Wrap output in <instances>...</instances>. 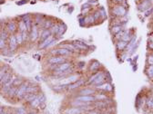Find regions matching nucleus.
Masks as SVG:
<instances>
[{
	"label": "nucleus",
	"instance_id": "f257e3e1",
	"mask_svg": "<svg viewBox=\"0 0 153 114\" xmlns=\"http://www.w3.org/2000/svg\"><path fill=\"white\" fill-rule=\"evenodd\" d=\"M80 79V75L79 74H72V75H68V77L63 78L62 81H60V85H69L71 83L76 82V81H78Z\"/></svg>",
	"mask_w": 153,
	"mask_h": 114
},
{
	"label": "nucleus",
	"instance_id": "f03ea898",
	"mask_svg": "<svg viewBox=\"0 0 153 114\" xmlns=\"http://www.w3.org/2000/svg\"><path fill=\"white\" fill-rule=\"evenodd\" d=\"M27 87H28V83H27V82H23L20 86L17 87V92H16V96H15V97L18 98V99L23 98V96H24V95L26 94V92Z\"/></svg>",
	"mask_w": 153,
	"mask_h": 114
},
{
	"label": "nucleus",
	"instance_id": "7ed1b4c3",
	"mask_svg": "<svg viewBox=\"0 0 153 114\" xmlns=\"http://www.w3.org/2000/svg\"><path fill=\"white\" fill-rule=\"evenodd\" d=\"M50 53H51V54L58 55V56H68L72 53L70 51H68V49H65V48H63V47H59V48H57V49H54V50L51 51Z\"/></svg>",
	"mask_w": 153,
	"mask_h": 114
},
{
	"label": "nucleus",
	"instance_id": "20e7f679",
	"mask_svg": "<svg viewBox=\"0 0 153 114\" xmlns=\"http://www.w3.org/2000/svg\"><path fill=\"white\" fill-rule=\"evenodd\" d=\"M69 67H71V64H70V63L65 62V63H63V64H59V65H57V68H55L54 73L56 75H57V76H58L60 73H62L63 72H65L66 70H68Z\"/></svg>",
	"mask_w": 153,
	"mask_h": 114
},
{
	"label": "nucleus",
	"instance_id": "39448f33",
	"mask_svg": "<svg viewBox=\"0 0 153 114\" xmlns=\"http://www.w3.org/2000/svg\"><path fill=\"white\" fill-rule=\"evenodd\" d=\"M111 12H112V15H114V16L121 17V16H124L125 15H126L127 10H126V8H125L124 6H115V7H113V9L111 10Z\"/></svg>",
	"mask_w": 153,
	"mask_h": 114
},
{
	"label": "nucleus",
	"instance_id": "423d86ee",
	"mask_svg": "<svg viewBox=\"0 0 153 114\" xmlns=\"http://www.w3.org/2000/svg\"><path fill=\"white\" fill-rule=\"evenodd\" d=\"M74 100H79V101H83V102H87V103H92L96 101L95 96L94 95H88V96H84V95H78L76 96Z\"/></svg>",
	"mask_w": 153,
	"mask_h": 114
},
{
	"label": "nucleus",
	"instance_id": "0eeeda50",
	"mask_svg": "<svg viewBox=\"0 0 153 114\" xmlns=\"http://www.w3.org/2000/svg\"><path fill=\"white\" fill-rule=\"evenodd\" d=\"M67 61L65 57L63 56H53L48 60V63L51 64H55V65H59Z\"/></svg>",
	"mask_w": 153,
	"mask_h": 114
},
{
	"label": "nucleus",
	"instance_id": "6e6552de",
	"mask_svg": "<svg viewBox=\"0 0 153 114\" xmlns=\"http://www.w3.org/2000/svg\"><path fill=\"white\" fill-rule=\"evenodd\" d=\"M85 111L77 107H71V108L66 109L64 111V114H83Z\"/></svg>",
	"mask_w": 153,
	"mask_h": 114
},
{
	"label": "nucleus",
	"instance_id": "1a4fd4ad",
	"mask_svg": "<svg viewBox=\"0 0 153 114\" xmlns=\"http://www.w3.org/2000/svg\"><path fill=\"white\" fill-rule=\"evenodd\" d=\"M95 89L100 90V91H103V92H111L112 91V86L108 82H103V83L99 84V85L95 86Z\"/></svg>",
	"mask_w": 153,
	"mask_h": 114
},
{
	"label": "nucleus",
	"instance_id": "9d476101",
	"mask_svg": "<svg viewBox=\"0 0 153 114\" xmlns=\"http://www.w3.org/2000/svg\"><path fill=\"white\" fill-rule=\"evenodd\" d=\"M15 77H12L10 80H9L6 83H5L2 86V90H1V92L3 93V94H6L7 93V92L9 91V89L11 88L12 86H13V82H14V81H15Z\"/></svg>",
	"mask_w": 153,
	"mask_h": 114
},
{
	"label": "nucleus",
	"instance_id": "9b49d317",
	"mask_svg": "<svg viewBox=\"0 0 153 114\" xmlns=\"http://www.w3.org/2000/svg\"><path fill=\"white\" fill-rule=\"evenodd\" d=\"M9 51L10 52H13L17 49V39H16V35H11L9 36Z\"/></svg>",
	"mask_w": 153,
	"mask_h": 114
},
{
	"label": "nucleus",
	"instance_id": "f8f14e48",
	"mask_svg": "<svg viewBox=\"0 0 153 114\" xmlns=\"http://www.w3.org/2000/svg\"><path fill=\"white\" fill-rule=\"evenodd\" d=\"M95 93H96V89L94 88H84L78 92V95H84V96L94 95Z\"/></svg>",
	"mask_w": 153,
	"mask_h": 114
},
{
	"label": "nucleus",
	"instance_id": "ddd939ff",
	"mask_svg": "<svg viewBox=\"0 0 153 114\" xmlns=\"http://www.w3.org/2000/svg\"><path fill=\"white\" fill-rule=\"evenodd\" d=\"M38 29L36 25L34 26H32V29L30 31V34H29V37H30V40H31L32 42H34L38 38Z\"/></svg>",
	"mask_w": 153,
	"mask_h": 114
},
{
	"label": "nucleus",
	"instance_id": "4468645a",
	"mask_svg": "<svg viewBox=\"0 0 153 114\" xmlns=\"http://www.w3.org/2000/svg\"><path fill=\"white\" fill-rule=\"evenodd\" d=\"M54 40V37H53V35L51 34L50 36H48L47 39H45L44 41H42V43L39 45V49H44V48H48V45H50L51 43H52V41Z\"/></svg>",
	"mask_w": 153,
	"mask_h": 114
},
{
	"label": "nucleus",
	"instance_id": "2eb2a0df",
	"mask_svg": "<svg viewBox=\"0 0 153 114\" xmlns=\"http://www.w3.org/2000/svg\"><path fill=\"white\" fill-rule=\"evenodd\" d=\"M84 80L83 79H79L78 81H76V82H74V83H71V84H69V85H68V88L69 91H72V90H75V89H76V88H78V87H80L82 84H84Z\"/></svg>",
	"mask_w": 153,
	"mask_h": 114
},
{
	"label": "nucleus",
	"instance_id": "dca6fc26",
	"mask_svg": "<svg viewBox=\"0 0 153 114\" xmlns=\"http://www.w3.org/2000/svg\"><path fill=\"white\" fill-rule=\"evenodd\" d=\"M103 82H105V76H104V73L101 72V73L97 77V79L95 80V81L92 82V85H95V86H97V85H99V84L103 83Z\"/></svg>",
	"mask_w": 153,
	"mask_h": 114
},
{
	"label": "nucleus",
	"instance_id": "f3484780",
	"mask_svg": "<svg viewBox=\"0 0 153 114\" xmlns=\"http://www.w3.org/2000/svg\"><path fill=\"white\" fill-rule=\"evenodd\" d=\"M135 44H136V37H133L132 39L129 41V44L127 45L126 47V50H127V53H130L133 50H135Z\"/></svg>",
	"mask_w": 153,
	"mask_h": 114
},
{
	"label": "nucleus",
	"instance_id": "a211bd4d",
	"mask_svg": "<svg viewBox=\"0 0 153 114\" xmlns=\"http://www.w3.org/2000/svg\"><path fill=\"white\" fill-rule=\"evenodd\" d=\"M73 45L76 48V50L78 51V50H88V45H86L84 43H81V42H74L73 43Z\"/></svg>",
	"mask_w": 153,
	"mask_h": 114
},
{
	"label": "nucleus",
	"instance_id": "6ab92c4d",
	"mask_svg": "<svg viewBox=\"0 0 153 114\" xmlns=\"http://www.w3.org/2000/svg\"><path fill=\"white\" fill-rule=\"evenodd\" d=\"M11 78H12V73L11 72H7L6 74L3 76V78L1 79V81H0V85H2V86H3L4 84L6 83V82H7V81H8Z\"/></svg>",
	"mask_w": 153,
	"mask_h": 114
},
{
	"label": "nucleus",
	"instance_id": "aec40b11",
	"mask_svg": "<svg viewBox=\"0 0 153 114\" xmlns=\"http://www.w3.org/2000/svg\"><path fill=\"white\" fill-rule=\"evenodd\" d=\"M60 47H63L65 48V49H68V51H70L71 53H75L76 52V48L74 46L73 44H64V45H60Z\"/></svg>",
	"mask_w": 153,
	"mask_h": 114
},
{
	"label": "nucleus",
	"instance_id": "412c9836",
	"mask_svg": "<svg viewBox=\"0 0 153 114\" xmlns=\"http://www.w3.org/2000/svg\"><path fill=\"white\" fill-rule=\"evenodd\" d=\"M6 28H7V32L10 33H14L17 31V25H16V24L14 22H9L7 24Z\"/></svg>",
	"mask_w": 153,
	"mask_h": 114
},
{
	"label": "nucleus",
	"instance_id": "4be33fe9",
	"mask_svg": "<svg viewBox=\"0 0 153 114\" xmlns=\"http://www.w3.org/2000/svg\"><path fill=\"white\" fill-rule=\"evenodd\" d=\"M128 45V43L127 42H124V41H122V40H119V42L117 43V48H118V50L119 51H122L126 49Z\"/></svg>",
	"mask_w": 153,
	"mask_h": 114
},
{
	"label": "nucleus",
	"instance_id": "5701e85b",
	"mask_svg": "<svg viewBox=\"0 0 153 114\" xmlns=\"http://www.w3.org/2000/svg\"><path fill=\"white\" fill-rule=\"evenodd\" d=\"M51 35V32L49 29H45V30L43 31L42 33H41V35H40V41H44L45 39H47L48 36Z\"/></svg>",
	"mask_w": 153,
	"mask_h": 114
},
{
	"label": "nucleus",
	"instance_id": "b1692460",
	"mask_svg": "<svg viewBox=\"0 0 153 114\" xmlns=\"http://www.w3.org/2000/svg\"><path fill=\"white\" fill-rule=\"evenodd\" d=\"M150 6V1H147V0H146V1H143L140 5H139V10H141V11H144V10L149 8Z\"/></svg>",
	"mask_w": 153,
	"mask_h": 114
},
{
	"label": "nucleus",
	"instance_id": "393cba45",
	"mask_svg": "<svg viewBox=\"0 0 153 114\" xmlns=\"http://www.w3.org/2000/svg\"><path fill=\"white\" fill-rule=\"evenodd\" d=\"M17 87L16 86H12L10 89H9V91L7 92V93H6V96L8 98H13L16 96V92H17Z\"/></svg>",
	"mask_w": 153,
	"mask_h": 114
},
{
	"label": "nucleus",
	"instance_id": "a878e982",
	"mask_svg": "<svg viewBox=\"0 0 153 114\" xmlns=\"http://www.w3.org/2000/svg\"><path fill=\"white\" fill-rule=\"evenodd\" d=\"M120 40L124 41V42H127V43L129 42V41L131 40V36H130V34H129V32H128V31L124 32V33H123V35H122L121 39Z\"/></svg>",
	"mask_w": 153,
	"mask_h": 114
},
{
	"label": "nucleus",
	"instance_id": "bb28decb",
	"mask_svg": "<svg viewBox=\"0 0 153 114\" xmlns=\"http://www.w3.org/2000/svg\"><path fill=\"white\" fill-rule=\"evenodd\" d=\"M120 31H122V26L120 25H115L111 28V33H113V34H117Z\"/></svg>",
	"mask_w": 153,
	"mask_h": 114
},
{
	"label": "nucleus",
	"instance_id": "cd10ccee",
	"mask_svg": "<svg viewBox=\"0 0 153 114\" xmlns=\"http://www.w3.org/2000/svg\"><path fill=\"white\" fill-rule=\"evenodd\" d=\"M99 66H100V64H99V62L94 61L93 63H92V64L90 65L89 70H90V72H96L97 70L99 68Z\"/></svg>",
	"mask_w": 153,
	"mask_h": 114
},
{
	"label": "nucleus",
	"instance_id": "c85d7f7f",
	"mask_svg": "<svg viewBox=\"0 0 153 114\" xmlns=\"http://www.w3.org/2000/svg\"><path fill=\"white\" fill-rule=\"evenodd\" d=\"M39 104H40V101H39V99H38V95H37V97L34 100H32L31 102H29V105L31 106L32 108H37V107H39Z\"/></svg>",
	"mask_w": 153,
	"mask_h": 114
},
{
	"label": "nucleus",
	"instance_id": "c756f323",
	"mask_svg": "<svg viewBox=\"0 0 153 114\" xmlns=\"http://www.w3.org/2000/svg\"><path fill=\"white\" fill-rule=\"evenodd\" d=\"M18 28H19V31L22 33V32H26L27 31V28H26V23L24 21H20L19 24H18Z\"/></svg>",
	"mask_w": 153,
	"mask_h": 114
},
{
	"label": "nucleus",
	"instance_id": "7c9ffc66",
	"mask_svg": "<svg viewBox=\"0 0 153 114\" xmlns=\"http://www.w3.org/2000/svg\"><path fill=\"white\" fill-rule=\"evenodd\" d=\"M50 32L51 33H53V34H57V33H58V30H59V25H53L52 26L50 27Z\"/></svg>",
	"mask_w": 153,
	"mask_h": 114
},
{
	"label": "nucleus",
	"instance_id": "2f4dec72",
	"mask_svg": "<svg viewBox=\"0 0 153 114\" xmlns=\"http://www.w3.org/2000/svg\"><path fill=\"white\" fill-rule=\"evenodd\" d=\"M37 91H38V88L37 86H29L28 85L26 93H37Z\"/></svg>",
	"mask_w": 153,
	"mask_h": 114
},
{
	"label": "nucleus",
	"instance_id": "473e14b6",
	"mask_svg": "<svg viewBox=\"0 0 153 114\" xmlns=\"http://www.w3.org/2000/svg\"><path fill=\"white\" fill-rule=\"evenodd\" d=\"M95 99H96V101L99 100V101H105L106 99H107V96L105 94H96L95 95Z\"/></svg>",
	"mask_w": 153,
	"mask_h": 114
},
{
	"label": "nucleus",
	"instance_id": "72a5a7b5",
	"mask_svg": "<svg viewBox=\"0 0 153 114\" xmlns=\"http://www.w3.org/2000/svg\"><path fill=\"white\" fill-rule=\"evenodd\" d=\"M100 73H101V72H98L97 73H95L94 75H92L90 78L88 79V83H92V82H93V81H95V80H96L97 77H98V76H99V75L100 74Z\"/></svg>",
	"mask_w": 153,
	"mask_h": 114
},
{
	"label": "nucleus",
	"instance_id": "f704fd0d",
	"mask_svg": "<svg viewBox=\"0 0 153 114\" xmlns=\"http://www.w3.org/2000/svg\"><path fill=\"white\" fill-rule=\"evenodd\" d=\"M66 31V25H59V30H58V33H57V35L61 36V34L64 33V32Z\"/></svg>",
	"mask_w": 153,
	"mask_h": 114
},
{
	"label": "nucleus",
	"instance_id": "c9c22d12",
	"mask_svg": "<svg viewBox=\"0 0 153 114\" xmlns=\"http://www.w3.org/2000/svg\"><path fill=\"white\" fill-rule=\"evenodd\" d=\"M84 19H85V24H92V23H94V21H95L93 16H88L85 17Z\"/></svg>",
	"mask_w": 153,
	"mask_h": 114
},
{
	"label": "nucleus",
	"instance_id": "e433bc0d",
	"mask_svg": "<svg viewBox=\"0 0 153 114\" xmlns=\"http://www.w3.org/2000/svg\"><path fill=\"white\" fill-rule=\"evenodd\" d=\"M16 39H17V45H21V44H23V42H24V41H23V38H22V35H21V33L16 34Z\"/></svg>",
	"mask_w": 153,
	"mask_h": 114
},
{
	"label": "nucleus",
	"instance_id": "4c0bfd02",
	"mask_svg": "<svg viewBox=\"0 0 153 114\" xmlns=\"http://www.w3.org/2000/svg\"><path fill=\"white\" fill-rule=\"evenodd\" d=\"M22 83H23V81L21 80V79L16 78V79H15L14 82H13V86L18 87V86H20V85H21Z\"/></svg>",
	"mask_w": 153,
	"mask_h": 114
},
{
	"label": "nucleus",
	"instance_id": "58836bf2",
	"mask_svg": "<svg viewBox=\"0 0 153 114\" xmlns=\"http://www.w3.org/2000/svg\"><path fill=\"white\" fill-rule=\"evenodd\" d=\"M0 38H2L6 41L7 38H9V36L7 35V33H6V31H1V33H0Z\"/></svg>",
	"mask_w": 153,
	"mask_h": 114
},
{
	"label": "nucleus",
	"instance_id": "ea45409f",
	"mask_svg": "<svg viewBox=\"0 0 153 114\" xmlns=\"http://www.w3.org/2000/svg\"><path fill=\"white\" fill-rule=\"evenodd\" d=\"M147 73H148V76L150 77V78H152L153 77V65H150L149 67V69L147 71Z\"/></svg>",
	"mask_w": 153,
	"mask_h": 114
},
{
	"label": "nucleus",
	"instance_id": "a19ab883",
	"mask_svg": "<svg viewBox=\"0 0 153 114\" xmlns=\"http://www.w3.org/2000/svg\"><path fill=\"white\" fill-rule=\"evenodd\" d=\"M17 114H26V109H24V108H17Z\"/></svg>",
	"mask_w": 153,
	"mask_h": 114
},
{
	"label": "nucleus",
	"instance_id": "79ce46f5",
	"mask_svg": "<svg viewBox=\"0 0 153 114\" xmlns=\"http://www.w3.org/2000/svg\"><path fill=\"white\" fill-rule=\"evenodd\" d=\"M52 25H53V24H52L51 21H45V25H44L45 29H48V28H50Z\"/></svg>",
	"mask_w": 153,
	"mask_h": 114
},
{
	"label": "nucleus",
	"instance_id": "37998d69",
	"mask_svg": "<svg viewBox=\"0 0 153 114\" xmlns=\"http://www.w3.org/2000/svg\"><path fill=\"white\" fill-rule=\"evenodd\" d=\"M21 35H22L23 41L25 42L26 40L27 39V37H28V33H27V31H26V32H22V33H21Z\"/></svg>",
	"mask_w": 153,
	"mask_h": 114
},
{
	"label": "nucleus",
	"instance_id": "c03bdc74",
	"mask_svg": "<svg viewBox=\"0 0 153 114\" xmlns=\"http://www.w3.org/2000/svg\"><path fill=\"white\" fill-rule=\"evenodd\" d=\"M5 47H6V41L0 38V49H4Z\"/></svg>",
	"mask_w": 153,
	"mask_h": 114
},
{
	"label": "nucleus",
	"instance_id": "a18cd8bd",
	"mask_svg": "<svg viewBox=\"0 0 153 114\" xmlns=\"http://www.w3.org/2000/svg\"><path fill=\"white\" fill-rule=\"evenodd\" d=\"M38 99H39V101L40 103H42V102H45V100H46V97H45V95L44 94H38Z\"/></svg>",
	"mask_w": 153,
	"mask_h": 114
},
{
	"label": "nucleus",
	"instance_id": "49530a36",
	"mask_svg": "<svg viewBox=\"0 0 153 114\" xmlns=\"http://www.w3.org/2000/svg\"><path fill=\"white\" fill-rule=\"evenodd\" d=\"M99 16H100V13H99V11H97V12H95V13H94L93 17H94V19H95V20L99 19Z\"/></svg>",
	"mask_w": 153,
	"mask_h": 114
},
{
	"label": "nucleus",
	"instance_id": "de8ad7c7",
	"mask_svg": "<svg viewBox=\"0 0 153 114\" xmlns=\"http://www.w3.org/2000/svg\"><path fill=\"white\" fill-rule=\"evenodd\" d=\"M148 63L150 65H153V55H150L148 57Z\"/></svg>",
	"mask_w": 153,
	"mask_h": 114
},
{
	"label": "nucleus",
	"instance_id": "09e8293b",
	"mask_svg": "<svg viewBox=\"0 0 153 114\" xmlns=\"http://www.w3.org/2000/svg\"><path fill=\"white\" fill-rule=\"evenodd\" d=\"M148 106L150 107V108H153V100L152 99H150V100H148Z\"/></svg>",
	"mask_w": 153,
	"mask_h": 114
},
{
	"label": "nucleus",
	"instance_id": "8fccbe9b",
	"mask_svg": "<svg viewBox=\"0 0 153 114\" xmlns=\"http://www.w3.org/2000/svg\"><path fill=\"white\" fill-rule=\"evenodd\" d=\"M87 114H100L99 112H98L97 111H94V110H92V111H88V112H86Z\"/></svg>",
	"mask_w": 153,
	"mask_h": 114
},
{
	"label": "nucleus",
	"instance_id": "3c124183",
	"mask_svg": "<svg viewBox=\"0 0 153 114\" xmlns=\"http://www.w3.org/2000/svg\"><path fill=\"white\" fill-rule=\"evenodd\" d=\"M27 2V0H22V1H19V2H17V4L18 5V6H21V5H23V4H26Z\"/></svg>",
	"mask_w": 153,
	"mask_h": 114
},
{
	"label": "nucleus",
	"instance_id": "603ef678",
	"mask_svg": "<svg viewBox=\"0 0 153 114\" xmlns=\"http://www.w3.org/2000/svg\"><path fill=\"white\" fill-rule=\"evenodd\" d=\"M39 107H40V109H41V110H44V109H45V107H46V103H45V102L40 103V104H39Z\"/></svg>",
	"mask_w": 153,
	"mask_h": 114
},
{
	"label": "nucleus",
	"instance_id": "864d4df0",
	"mask_svg": "<svg viewBox=\"0 0 153 114\" xmlns=\"http://www.w3.org/2000/svg\"><path fill=\"white\" fill-rule=\"evenodd\" d=\"M88 3H89V4H95V3H98V0H89V1H88Z\"/></svg>",
	"mask_w": 153,
	"mask_h": 114
},
{
	"label": "nucleus",
	"instance_id": "5fc2aeb1",
	"mask_svg": "<svg viewBox=\"0 0 153 114\" xmlns=\"http://www.w3.org/2000/svg\"><path fill=\"white\" fill-rule=\"evenodd\" d=\"M152 11H153V8H151V9H150V10H149V11L147 12V14H146V16H148L149 15H150V13H152Z\"/></svg>",
	"mask_w": 153,
	"mask_h": 114
},
{
	"label": "nucleus",
	"instance_id": "6e6d98bb",
	"mask_svg": "<svg viewBox=\"0 0 153 114\" xmlns=\"http://www.w3.org/2000/svg\"><path fill=\"white\" fill-rule=\"evenodd\" d=\"M4 111H5V110H4L3 107H0V114H2Z\"/></svg>",
	"mask_w": 153,
	"mask_h": 114
},
{
	"label": "nucleus",
	"instance_id": "4d7b16f0",
	"mask_svg": "<svg viewBox=\"0 0 153 114\" xmlns=\"http://www.w3.org/2000/svg\"><path fill=\"white\" fill-rule=\"evenodd\" d=\"M150 47L151 48V49H153V43H151V44L150 45Z\"/></svg>",
	"mask_w": 153,
	"mask_h": 114
},
{
	"label": "nucleus",
	"instance_id": "13d9d810",
	"mask_svg": "<svg viewBox=\"0 0 153 114\" xmlns=\"http://www.w3.org/2000/svg\"><path fill=\"white\" fill-rule=\"evenodd\" d=\"M115 2H118V3H119V2H121V1H123V0H114Z\"/></svg>",
	"mask_w": 153,
	"mask_h": 114
},
{
	"label": "nucleus",
	"instance_id": "bf43d9fd",
	"mask_svg": "<svg viewBox=\"0 0 153 114\" xmlns=\"http://www.w3.org/2000/svg\"><path fill=\"white\" fill-rule=\"evenodd\" d=\"M27 114H37V112H32L31 111V112H29V113H27Z\"/></svg>",
	"mask_w": 153,
	"mask_h": 114
},
{
	"label": "nucleus",
	"instance_id": "052dcab7",
	"mask_svg": "<svg viewBox=\"0 0 153 114\" xmlns=\"http://www.w3.org/2000/svg\"><path fill=\"white\" fill-rule=\"evenodd\" d=\"M150 41H151V42L153 43V36H151V37H150Z\"/></svg>",
	"mask_w": 153,
	"mask_h": 114
}]
</instances>
